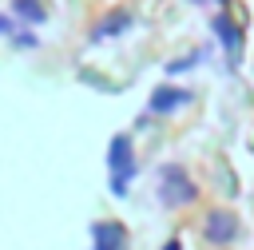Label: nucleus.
I'll return each mask as SVG.
<instances>
[{
    "instance_id": "obj_1",
    "label": "nucleus",
    "mask_w": 254,
    "mask_h": 250,
    "mask_svg": "<svg viewBox=\"0 0 254 250\" xmlns=\"http://www.w3.org/2000/svg\"><path fill=\"white\" fill-rule=\"evenodd\" d=\"M194 194H198V187L190 183V175L179 163H167L159 171V198H163V206H187V202H194Z\"/></svg>"
},
{
    "instance_id": "obj_6",
    "label": "nucleus",
    "mask_w": 254,
    "mask_h": 250,
    "mask_svg": "<svg viewBox=\"0 0 254 250\" xmlns=\"http://www.w3.org/2000/svg\"><path fill=\"white\" fill-rule=\"evenodd\" d=\"M214 32H218V44L226 48V56L238 60V52H242V28L230 16H214Z\"/></svg>"
},
{
    "instance_id": "obj_3",
    "label": "nucleus",
    "mask_w": 254,
    "mask_h": 250,
    "mask_svg": "<svg viewBox=\"0 0 254 250\" xmlns=\"http://www.w3.org/2000/svg\"><path fill=\"white\" fill-rule=\"evenodd\" d=\"M202 234H206V242L230 246V242L238 238V214H230V210H210L206 222H202Z\"/></svg>"
},
{
    "instance_id": "obj_12",
    "label": "nucleus",
    "mask_w": 254,
    "mask_h": 250,
    "mask_svg": "<svg viewBox=\"0 0 254 250\" xmlns=\"http://www.w3.org/2000/svg\"><path fill=\"white\" fill-rule=\"evenodd\" d=\"M190 4H206V0H190ZM210 4H226V0H210Z\"/></svg>"
},
{
    "instance_id": "obj_7",
    "label": "nucleus",
    "mask_w": 254,
    "mask_h": 250,
    "mask_svg": "<svg viewBox=\"0 0 254 250\" xmlns=\"http://www.w3.org/2000/svg\"><path fill=\"white\" fill-rule=\"evenodd\" d=\"M131 24H135V16H131V12H115V16H107V20H103V24L91 32V40H95V44H99V40H111V36L127 32Z\"/></svg>"
},
{
    "instance_id": "obj_5",
    "label": "nucleus",
    "mask_w": 254,
    "mask_h": 250,
    "mask_svg": "<svg viewBox=\"0 0 254 250\" xmlns=\"http://www.w3.org/2000/svg\"><path fill=\"white\" fill-rule=\"evenodd\" d=\"M91 238H95V250H127V234L119 222H95Z\"/></svg>"
},
{
    "instance_id": "obj_10",
    "label": "nucleus",
    "mask_w": 254,
    "mask_h": 250,
    "mask_svg": "<svg viewBox=\"0 0 254 250\" xmlns=\"http://www.w3.org/2000/svg\"><path fill=\"white\" fill-rule=\"evenodd\" d=\"M8 28H12V20H8V16H0V32H8Z\"/></svg>"
},
{
    "instance_id": "obj_8",
    "label": "nucleus",
    "mask_w": 254,
    "mask_h": 250,
    "mask_svg": "<svg viewBox=\"0 0 254 250\" xmlns=\"http://www.w3.org/2000/svg\"><path fill=\"white\" fill-rule=\"evenodd\" d=\"M12 12H16V16H24L28 24H44V20H48V12L40 8V0H16V4H12Z\"/></svg>"
},
{
    "instance_id": "obj_9",
    "label": "nucleus",
    "mask_w": 254,
    "mask_h": 250,
    "mask_svg": "<svg viewBox=\"0 0 254 250\" xmlns=\"http://www.w3.org/2000/svg\"><path fill=\"white\" fill-rule=\"evenodd\" d=\"M16 44H20V48H36V44H40V40H36V36H32V32H16Z\"/></svg>"
},
{
    "instance_id": "obj_11",
    "label": "nucleus",
    "mask_w": 254,
    "mask_h": 250,
    "mask_svg": "<svg viewBox=\"0 0 254 250\" xmlns=\"http://www.w3.org/2000/svg\"><path fill=\"white\" fill-rule=\"evenodd\" d=\"M163 250H183V246H179V238H171V242H167Z\"/></svg>"
},
{
    "instance_id": "obj_2",
    "label": "nucleus",
    "mask_w": 254,
    "mask_h": 250,
    "mask_svg": "<svg viewBox=\"0 0 254 250\" xmlns=\"http://www.w3.org/2000/svg\"><path fill=\"white\" fill-rule=\"evenodd\" d=\"M107 171H111V190L123 194L127 183L135 179V151H131V135H115L107 147Z\"/></svg>"
},
{
    "instance_id": "obj_4",
    "label": "nucleus",
    "mask_w": 254,
    "mask_h": 250,
    "mask_svg": "<svg viewBox=\"0 0 254 250\" xmlns=\"http://www.w3.org/2000/svg\"><path fill=\"white\" fill-rule=\"evenodd\" d=\"M190 103V91H183V87H155L151 91V111L155 115H167V111H175V107H187Z\"/></svg>"
}]
</instances>
